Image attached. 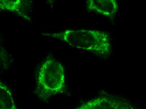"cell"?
Instances as JSON below:
<instances>
[{
  "label": "cell",
  "instance_id": "cell-1",
  "mask_svg": "<svg viewBox=\"0 0 146 109\" xmlns=\"http://www.w3.org/2000/svg\"><path fill=\"white\" fill-rule=\"evenodd\" d=\"M45 37L61 41L74 48L107 58L113 49L107 33L94 29H66L61 31L42 33Z\"/></svg>",
  "mask_w": 146,
  "mask_h": 109
},
{
  "label": "cell",
  "instance_id": "cell-2",
  "mask_svg": "<svg viewBox=\"0 0 146 109\" xmlns=\"http://www.w3.org/2000/svg\"><path fill=\"white\" fill-rule=\"evenodd\" d=\"M66 86L64 66L58 61L48 57L37 72L35 92L42 100L62 93Z\"/></svg>",
  "mask_w": 146,
  "mask_h": 109
},
{
  "label": "cell",
  "instance_id": "cell-3",
  "mask_svg": "<svg viewBox=\"0 0 146 109\" xmlns=\"http://www.w3.org/2000/svg\"><path fill=\"white\" fill-rule=\"evenodd\" d=\"M75 109H140L123 97L104 95L90 100Z\"/></svg>",
  "mask_w": 146,
  "mask_h": 109
},
{
  "label": "cell",
  "instance_id": "cell-4",
  "mask_svg": "<svg viewBox=\"0 0 146 109\" xmlns=\"http://www.w3.org/2000/svg\"><path fill=\"white\" fill-rule=\"evenodd\" d=\"M86 7L88 11L99 14L110 20L114 19L119 8L115 0H88L86 1Z\"/></svg>",
  "mask_w": 146,
  "mask_h": 109
},
{
  "label": "cell",
  "instance_id": "cell-5",
  "mask_svg": "<svg viewBox=\"0 0 146 109\" xmlns=\"http://www.w3.org/2000/svg\"><path fill=\"white\" fill-rule=\"evenodd\" d=\"M30 2L25 0H0V10L18 15L25 20L30 21L29 9Z\"/></svg>",
  "mask_w": 146,
  "mask_h": 109
},
{
  "label": "cell",
  "instance_id": "cell-6",
  "mask_svg": "<svg viewBox=\"0 0 146 109\" xmlns=\"http://www.w3.org/2000/svg\"><path fill=\"white\" fill-rule=\"evenodd\" d=\"M0 109H18L10 89L0 81Z\"/></svg>",
  "mask_w": 146,
  "mask_h": 109
},
{
  "label": "cell",
  "instance_id": "cell-7",
  "mask_svg": "<svg viewBox=\"0 0 146 109\" xmlns=\"http://www.w3.org/2000/svg\"><path fill=\"white\" fill-rule=\"evenodd\" d=\"M11 63V59L9 55L0 43V66L3 68H8Z\"/></svg>",
  "mask_w": 146,
  "mask_h": 109
}]
</instances>
